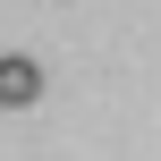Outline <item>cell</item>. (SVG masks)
<instances>
[{
    "label": "cell",
    "mask_w": 161,
    "mask_h": 161,
    "mask_svg": "<svg viewBox=\"0 0 161 161\" xmlns=\"http://www.w3.org/2000/svg\"><path fill=\"white\" fill-rule=\"evenodd\" d=\"M34 102H42V68L25 51H8L0 59V110H34Z\"/></svg>",
    "instance_id": "obj_1"
}]
</instances>
